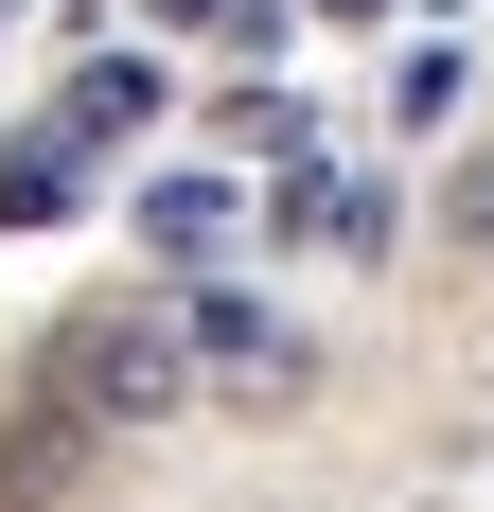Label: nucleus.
Wrapping results in <instances>:
<instances>
[{
	"instance_id": "f257e3e1",
	"label": "nucleus",
	"mask_w": 494,
	"mask_h": 512,
	"mask_svg": "<svg viewBox=\"0 0 494 512\" xmlns=\"http://www.w3.org/2000/svg\"><path fill=\"white\" fill-rule=\"evenodd\" d=\"M53 407H71V424H159V407H195V354H177V318H142V301L71 318V336H53Z\"/></svg>"
},
{
	"instance_id": "f03ea898",
	"label": "nucleus",
	"mask_w": 494,
	"mask_h": 512,
	"mask_svg": "<svg viewBox=\"0 0 494 512\" xmlns=\"http://www.w3.org/2000/svg\"><path fill=\"white\" fill-rule=\"evenodd\" d=\"M177 354H212V389H247V407H300V371H318V354L283 336V318H265V301H230V283H212V301L177 318Z\"/></svg>"
},
{
	"instance_id": "7ed1b4c3",
	"label": "nucleus",
	"mask_w": 494,
	"mask_h": 512,
	"mask_svg": "<svg viewBox=\"0 0 494 512\" xmlns=\"http://www.w3.org/2000/svg\"><path fill=\"white\" fill-rule=\"evenodd\" d=\"M159 124V53H89V71H71V106H53V142L89 159V142H142Z\"/></svg>"
},
{
	"instance_id": "20e7f679",
	"label": "nucleus",
	"mask_w": 494,
	"mask_h": 512,
	"mask_svg": "<svg viewBox=\"0 0 494 512\" xmlns=\"http://www.w3.org/2000/svg\"><path fill=\"white\" fill-rule=\"evenodd\" d=\"M283 230H318V248H389V177H318V159H300V177H283Z\"/></svg>"
},
{
	"instance_id": "39448f33",
	"label": "nucleus",
	"mask_w": 494,
	"mask_h": 512,
	"mask_svg": "<svg viewBox=\"0 0 494 512\" xmlns=\"http://www.w3.org/2000/svg\"><path fill=\"white\" fill-rule=\"evenodd\" d=\"M142 248L159 265H212V248H230V177H159V195H142Z\"/></svg>"
},
{
	"instance_id": "423d86ee",
	"label": "nucleus",
	"mask_w": 494,
	"mask_h": 512,
	"mask_svg": "<svg viewBox=\"0 0 494 512\" xmlns=\"http://www.w3.org/2000/svg\"><path fill=\"white\" fill-rule=\"evenodd\" d=\"M71 195H89V159H71V142H0V230H53Z\"/></svg>"
},
{
	"instance_id": "0eeeda50",
	"label": "nucleus",
	"mask_w": 494,
	"mask_h": 512,
	"mask_svg": "<svg viewBox=\"0 0 494 512\" xmlns=\"http://www.w3.org/2000/svg\"><path fill=\"white\" fill-rule=\"evenodd\" d=\"M71 477H89V424H18V442H0V512L71 495Z\"/></svg>"
},
{
	"instance_id": "6e6552de",
	"label": "nucleus",
	"mask_w": 494,
	"mask_h": 512,
	"mask_svg": "<svg viewBox=\"0 0 494 512\" xmlns=\"http://www.w3.org/2000/svg\"><path fill=\"white\" fill-rule=\"evenodd\" d=\"M459 89H477V71H459V53L424 36V53H406V71H389V124H406V142H442V124H459Z\"/></svg>"
},
{
	"instance_id": "1a4fd4ad",
	"label": "nucleus",
	"mask_w": 494,
	"mask_h": 512,
	"mask_svg": "<svg viewBox=\"0 0 494 512\" xmlns=\"http://www.w3.org/2000/svg\"><path fill=\"white\" fill-rule=\"evenodd\" d=\"M212 142H247V159H300V106H283V89H230V106H212Z\"/></svg>"
},
{
	"instance_id": "9d476101",
	"label": "nucleus",
	"mask_w": 494,
	"mask_h": 512,
	"mask_svg": "<svg viewBox=\"0 0 494 512\" xmlns=\"http://www.w3.org/2000/svg\"><path fill=\"white\" fill-rule=\"evenodd\" d=\"M442 248H494V159H459V177H442Z\"/></svg>"
},
{
	"instance_id": "9b49d317",
	"label": "nucleus",
	"mask_w": 494,
	"mask_h": 512,
	"mask_svg": "<svg viewBox=\"0 0 494 512\" xmlns=\"http://www.w3.org/2000/svg\"><path fill=\"white\" fill-rule=\"evenodd\" d=\"M318 18H353V36H371V18H389V0H318Z\"/></svg>"
},
{
	"instance_id": "f8f14e48",
	"label": "nucleus",
	"mask_w": 494,
	"mask_h": 512,
	"mask_svg": "<svg viewBox=\"0 0 494 512\" xmlns=\"http://www.w3.org/2000/svg\"><path fill=\"white\" fill-rule=\"evenodd\" d=\"M159 18H230V0H159Z\"/></svg>"
},
{
	"instance_id": "ddd939ff",
	"label": "nucleus",
	"mask_w": 494,
	"mask_h": 512,
	"mask_svg": "<svg viewBox=\"0 0 494 512\" xmlns=\"http://www.w3.org/2000/svg\"><path fill=\"white\" fill-rule=\"evenodd\" d=\"M0 18H18V0H0Z\"/></svg>"
}]
</instances>
